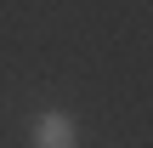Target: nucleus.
Returning <instances> with one entry per match:
<instances>
[{
  "label": "nucleus",
  "mask_w": 153,
  "mask_h": 148,
  "mask_svg": "<svg viewBox=\"0 0 153 148\" xmlns=\"http://www.w3.org/2000/svg\"><path fill=\"white\" fill-rule=\"evenodd\" d=\"M28 143L34 148H79V131H74L68 114H40L34 131H28Z\"/></svg>",
  "instance_id": "f257e3e1"
}]
</instances>
